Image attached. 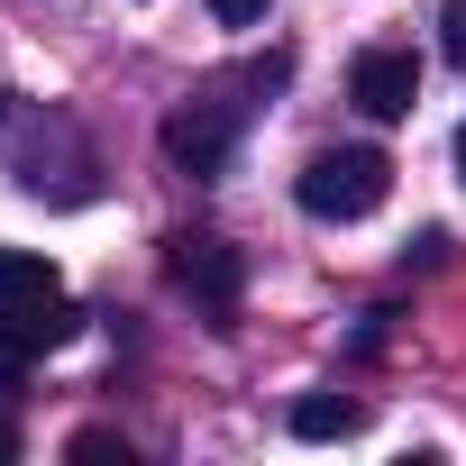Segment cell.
<instances>
[{"label": "cell", "instance_id": "obj_11", "mask_svg": "<svg viewBox=\"0 0 466 466\" xmlns=\"http://www.w3.org/2000/svg\"><path fill=\"white\" fill-rule=\"evenodd\" d=\"M10 457H19V430H10V420H0V466H10Z\"/></svg>", "mask_w": 466, "mask_h": 466}, {"label": "cell", "instance_id": "obj_10", "mask_svg": "<svg viewBox=\"0 0 466 466\" xmlns=\"http://www.w3.org/2000/svg\"><path fill=\"white\" fill-rule=\"evenodd\" d=\"M74 457H119V466H128V439H110V430H83V439H74Z\"/></svg>", "mask_w": 466, "mask_h": 466}, {"label": "cell", "instance_id": "obj_1", "mask_svg": "<svg viewBox=\"0 0 466 466\" xmlns=\"http://www.w3.org/2000/svg\"><path fill=\"white\" fill-rule=\"evenodd\" d=\"M0 156L28 192H56V201H83L92 192V147L65 110L28 101V92H0Z\"/></svg>", "mask_w": 466, "mask_h": 466}, {"label": "cell", "instance_id": "obj_9", "mask_svg": "<svg viewBox=\"0 0 466 466\" xmlns=\"http://www.w3.org/2000/svg\"><path fill=\"white\" fill-rule=\"evenodd\" d=\"M210 19H219V28H257L266 0H210Z\"/></svg>", "mask_w": 466, "mask_h": 466}, {"label": "cell", "instance_id": "obj_2", "mask_svg": "<svg viewBox=\"0 0 466 466\" xmlns=\"http://www.w3.org/2000/svg\"><path fill=\"white\" fill-rule=\"evenodd\" d=\"M384 192H393V156L384 147H320L302 165V183H293V201L311 219H366V210H384Z\"/></svg>", "mask_w": 466, "mask_h": 466}, {"label": "cell", "instance_id": "obj_12", "mask_svg": "<svg viewBox=\"0 0 466 466\" xmlns=\"http://www.w3.org/2000/svg\"><path fill=\"white\" fill-rule=\"evenodd\" d=\"M457 174H466V128H457Z\"/></svg>", "mask_w": 466, "mask_h": 466}, {"label": "cell", "instance_id": "obj_7", "mask_svg": "<svg viewBox=\"0 0 466 466\" xmlns=\"http://www.w3.org/2000/svg\"><path fill=\"white\" fill-rule=\"evenodd\" d=\"M357 430H366V411L339 402V393H302L293 402V439H357Z\"/></svg>", "mask_w": 466, "mask_h": 466}, {"label": "cell", "instance_id": "obj_8", "mask_svg": "<svg viewBox=\"0 0 466 466\" xmlns=\"http://www.w3.org/2000/svg\"><path fill=\"white\" fill-rule=\"evenodd\" d=\"M439 56L466 74V0H448V10H439Z\"/></svg>", "mask_w": 466, "mask_h": 466}, {"label": "cell", "instance_id": "obj_4", "mask_svg": "<svg viewBox=\"0 0 466 466\" xmlns=\"http://www.w3.org/2000/svg\"><path fill=\"white\" fill-rule=\"evenodd\" d=\"M228 147H238V119H228L219 101H183V110L165 119V165L192 174V183L228 174Z\"/></svg>", "mask_w": 466, "mask_h": 466}, {"label": "cell", "instance_id": "obj_3", "mask_svg": "<svg viewBox=\"0 0 466 466\" xmlns=\"http://www.w3.org/2000/svg\"><path fill=\"white\" fill-rule=\"evenodd\" d=\"M165 275H174V293H192L210 320H238V302H248V257L228 248V238H174V248H165Z\"/></svg>", "mask_w": 466, "mask_h": 466}, {"label": "cell", "instance_id": "obj_5", "mask_svg": "<svg viewBox=\"0 0 466 466\" xmlns=\"http://www.w3.org/2000/svg\"><path fill=\"white\" fill-rule=\"evenodd\" d=\"M348 101H357L366 119H411V101H420V65H411L402 46H366V56L348 65Z\"/></svg>", "mask_w": 466, "mask_h": 466}, {"label": "cell", "instance_id": "obj_6", "mask_svg": "<svg viewBox=\"0 0 466 466\" xmlns=\"http://www.w3.org/2000/svg\"><path fill=\"white\" fill-rule=\"evenodd\" d=\"M37 302H65V275H56V257L0 248V311H37Z\"/></svg>", "mask_w": 466, "mask_h": 466}]
</instances>
